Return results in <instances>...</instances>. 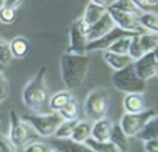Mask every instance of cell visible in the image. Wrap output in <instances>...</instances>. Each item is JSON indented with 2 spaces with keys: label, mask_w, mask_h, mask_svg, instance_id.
<instances>
[{
  "label": "cell",
  "mask_w": 158,
  "mask_h": 152,
  "mask_svg": "<svg viewBox=\"0 0 158 152\" xmlns=\"http://www.w3.org/2000/svg\"><path fill=\"white\" fill-rule=\"evenodd\" d=\"M47 67L42 65L22 89V101L35 114H46L49 101V90L46 85Z\"/></svg>",
  "instance_id": "1"
},
{
  "label": "cell",
  "mask_w": 158,
  "mask_h": 152,
  "mask_svg": "<svg viewBox=\"0 0 158 152\" xmlns=\"http://www.w3.org/2000/svg\"><path fill=\"white\" fill-rule=\"evenodd\" d=\"M89 62L90 61L86 53L74 54L65 52L60 56V75L68 90L75 89L81 85L89 68Z\"/></svg>",
  "instance_id": "2"
},
{
  "label": "cell",
  "mask_w": 158,
  "mask_h": 152,
  "mask_svg": "<svg viewBox=\"0 0 158 152\" xmlns=\"http://www.w3.org/2000/svg\"><path fill=\"white\" fill-rule=\"evenodd\" d=\"M111 82L117 90L125 94H143L147 85L146 82L136 74L132 63L123 69L115 70L111 77Z\"/></svg>",
  "instance_id": "3"
},
{
  "label": "cell",
  "mask_w": 158,
  "mask_h": 152,
  "mask_svg": "<svg viewBox=\"0 0 158 152\" xmlns=\"http://www.w3.org/2000/svg\"><path fill=\"white\" fill-rule=\"evenodd\" d=\"M110 105V93L106 88L93 89L84 100V112L89 120L104 119Z\"/></svg>",
  "instance_id": "4"
},
{
  "label": "cell",
  "mask_w": 158,
  "mask_h": 152,
  "mask_svg": "<svg viewBox=\"0 0 158 152\" xmlns=\"http://www.w3.org/2000/svg\"><path fill=\"white\" fill-rule=\"evenodd\" d=\"M25 122H27L33 131L41 137H51L54 135V131L63 121L58 112L51 114H25L21 117Z\"/></svg>",
  "instance_id": "5"
},
{
  "label": "cell",
  "mask_w": 158,
  "mask_h": 152,
  "mask_svg": "<svg viewBox=\"0 0 158 152\" xmlns=\"http://www.w3.org/2000/svg\"><path fill=\"white\" fill-rule=\"evenodd\" d=\"M9 138L12 142V145L16 148H22L25 147L31 140H33L36 136H38L33 129L25 122L19 114L15 110H10L9 111Z\"/></svg>",
  "instance_id": "6"
},
{
  "label": "cell",
  "mask_w": 158,
  "mask_h": 152,
  "mask_svg": "<svg viewBox=\"0 0 158 152\" xmlns=\"http://www.w3.org/2000/svg\"><path fill=\"white\" fill-rule=\"evenodd\" d=\"M158 112L153 109H146L142 112H137V114H127L125 112L121 116L120 120V126L122 129V131L130 137V136H136L142 127L144 126V124L154 115H157Z\"/></svg>",
  "instance_id": "7"
},
{
  "label": "cell",
  "mask_w": 158,
  "mask_h": 152,
  "mask_svg": "<svg viewBox=\"0 0 158 152\" xmlns=\"http://www.w3.org/2000/svg\"><path fill=\"white\" fill-rule=\"evenodd\" d=\"M106 11L109 12L111 19L114 20L116 27H118V28H121L123 31H127V32L137 33V35L143 33L144 28L141 26L137 16H135L132 14H128V12H123V11H118V10L111 9L109 6L106 7Z\"/></svg>",
  "instance_id": "8"
},
{
  "label": "cell",
  "mask_w": 158,
  "mask_h": 152,
  "mask_svg": "<svg viewBox=\"0 0 158 152\" xmlns=\"http://www.w3.org/2000/svg\"><path fill=\"white\" fill-rule=\"evenodd\" d=\"M137 33H132V32H127L123 31L118 27H115L114 30H111L110 32H107L106 35H104L102 37L90 41L86 44V52H94V51H107L110 48V46L112 43H115L118 38L121 37H127V36H135Z\"/></svg>",
  "instance_id": "9"
},
{
  "label": "cell",
  "mask_w": 158,
  "mask_h": 152,
  "mask_svg": "<svg viewBox=\"0 0 158 152\" xmlns=\"http://www.w3.org/2000/svg\"><path fill=\"white\" fill-rule=\"evenodd\" d=\"M136 74L144 82L157 75V64L153 52L144 53L139 59L132 62Z\"/></svg>",
  "instance_id": "10"
},
{
  "label": "cell",
  "mask_w": 158,
  "mask_h": 152,
  "mask_svg": "<svg viewBox=\"0 0 158 152\" xmlns=\"http://www.w3.org/2000/svg\"><path fill=\"white\" fill-rule=\"evenodd\" d=\"M86 44H88V37L86 33L83 32L77 20L70 25L69 28V47L68 53L74 54H85L86 53Z\"/></svg>",
  "instance_id": "11"
},
{
  "label": "cell",
  "mask_w": 158,
  "mask_h": 152,
  "mask_svg": "<svg viewBox=\"0 0 158 152\" xmlns=\"http://www.w3.org/2000/svg\"><path fill=\"white\" fill-rule=\"evenodd\" d=\"M116 27L114 20L111 19V16L109 15V12L106 11L105 15L98 21L95 22L93 26H90V30L88 32V42L98 40L100 37H102L104 35H106L107 32H110L111 30H114Z\"/></svg>",
  "instance_id": "12"
},
{
  "label": "cell",
  "mask_w": 158,
  "mask_h": 152,
  "mask_svg": "<svg viewBox=\"0 0 158 152\" xmlns=\"http://www.w3.org/2000/svg\"><path fill=\"white\" fill-rule=\"evenodd\" d=\"M112 125L114 124L106 117L94 121L91 124V138L100 141V142L109 141L111 130H112Z\"/></svg>",
  "instance_id": "13"
},
{
  "label": "cell",
  "mask_w": 158,
  "mask_h": 152,
  "mask_svg": "<svg viewBox=\"0 0 158 152\" xmlns=\"http://www.w3.org/2000/svg\"><path fill=\"white\" fill-rule=\"evenodd\" d=\"M125 112L137 114L146 110V101L143 94H126L122 101Z\"/></svg>",
  "instance_id": "14"
},
{
  "label": "cell",
  "mask_w": 158,
  "mask_h": 152,
  "mask_svg": "<svg viewBox=\"0 0 158 152\" xmlns=\"http://www.w3.org/2000/svg\"><path fill=\"white\" fill-rule=\"evenodd\" d=\"M109 141L117 148L118 152H128V148H130L128 136L122 131V129L118 124L112 125V130H111Z\"/></svg>",
  "instance_id": "15"
},
{
  "label": "cell",
  "mask_w": 158,
  "mask_h": 152,
  "mask_svg": "<svg viewBox=\"0 0 158 152\" xmlns=\"http://www.w3.org/2000/svg\"><path fill=\"white\" fill-rule=\"evenodd\" d=\"M52 146L56 150H59L62 152H94L90 150L85 143L74 142L70 138L68 140H52Z\"/></svg>",
  "instance_id": "16"
},
{
  "label": "cell",
  "mask_w": 158,
  "mask_h": 152,
  "mask_svg": "<svg viewBox=\"0 0 158 152\" xmlns=\"http://www.w3.org/2000/svg\"><path fill=\"white\" fill-rule=\"evenodd\" d=\"M135 137H137L142 142L148 140H158V114L152 116Z\"/></svg>",
  "instance_id": "17"
},
{
  "label": "cell",
  "mask_w": 158,
  "mask_h": 152,
  "mask_svg": "<svg viewBox=\"0 0 158 152\" xmlns=\"http://www.w3.org/2000/svg\"><path fill=\"white\" fill-rule=\"evenodd\" d=\"M104 59L115 70L123 69L125 67H127L133 62L128 54H118V53H112L110 51L104 52Z\"/></svg>",
  "instance_id": "18"
},
{
  "label": "cell",
  "mask_w": 158,
  "mask_h": 152,
  "mask_svg": "<svg viewBox=\"0 0 158 152\" xmlns=\"http://www.w3.org/2000/svg\"><path fill=\"white\" fill-rule=\"evenodd\" d=\"M9 44L12 58H25L30 52V42L26 37L22 36L14 37L9 42Z\"/></svg>",
  "instance_id": "19"
},
{
  "label": "cell",
  "mask_w": 158,
  "mask_h": 152,
  "mask_svg": "<svg viewBox=\"0 0 158 152\" xmlns=\"http://www.w3.org/2000/svg\"><path fill=\"white\" fill-rule=\"evenodd\" d=\"M105 12H106V7L105 6H100V5L89 2L86 5V7H85L83 19L85 20V22L89 26H93L95 22H98L105 15Z\"/></svg>",
  "instance_id": "20"
},
{
  "label": "cell",
  "mask_w": 158,
  "mask_h": 152,
  "mask_svg": "<svg viewBox=\"0 0 158 152\" xmlns=\"http://www.w3.org/2000/svg\"><path fill=\"white\" fill-rule=\"evenodd\" d=\"M91 137V124L89 121H79L77 122L74 131L72 133L70 140L74 142H79V143H84L88 138Z\"/></svg>",
  "instance_id": "21"
},
{
  "label": "cell",
  "mask_w": 158,
  "mask_h": 152,
  "mask_svg": "<svg viewBox=\"0 0 158 152\" xmlns=\"http://www.w3.org/2000/svg\"><path fill=\"white\" fill-rule=\"evenodd\" d=\"M70 99H72V94H70L69 90H60V91L54 93L49 98V101H48L49 110H52L53 112L60 111L68 104V101Z\"/></svg>",
  "instance_id": "22"
},
{
  "label": "cell",
  "mask_w": 158,
  "mask_h": 152,
  "mask_svg": "<svg viewBox=\"0 0 158 152\" xmlns=\"http://www.w3.org/2000/svg\"><path fill=\"white\" fill-rule=\"evenodd\" d=\"M109 7L111 9H115V10H118V11H123V12H128V14H132L137 17H139L144 11H142L138 6H136L133 4L132 0H114Z\"/></svg>",
  "instance_id": "23"
},
{
  "label": "cell",
  "mask_w": 158,
  "mask_h": 152,
  "mask_svg": "<svg viewBox=\"0 0 158 152\" xmlns=\"http://www.w3.org/2000/svg\"><path fill=\"white\" fill-rule=\"evenodd\" d=\"M78 120H63L57 130L54 131V138L57 140H68L72 137V133L74 131V127L77 125Z\"/></svg>",
  "instance_id": "24"
},
{
  "label": "cell",
  "mask_w": 158,
  "mask_h": 152,
  "mask_svg": "<svg viewBox=\"0 0 158 152\" xmlns=\"http://www.w3.org/2000/svg\"><path fill=\"white\" fill-rule=\"evenodd\" d=\"M58 114L60 115V117L63 120H78V116H79L78 100L72 96V99L68 101V104L60 111H58Z\"/></svg>",
  "instance_id": "25"
},
{
  "label": "cell",
  "mask_w": 158,
  "mask_h": 152,
  "mask_svg": "<svg viewBox=\"0 0 158 152\" xmlns=\"http://www.w3.org/2000/svg\"><path fill=\"white\" fill-rule=\"evenodd\" d=\"M138 21L144 30H149L152 32L158 33V14L146 11L138 17Z\"/></svg>",
  "instance_id": "26"
},
{
  "label": "cell",
  "mask_w": 158,
  "mask_h": 152,
  "mask_svg": "<svg viewBox=\"0 0 158 152\" xmlns=\"http://www.w3.org/2000/svg\"><path fill=\"white\" fill-rule=\"evenodd\" d=\"M90 150H93L94 152H118L117 148L110 142V141H106V142H100V141H96L94 138H88L85 142H84Z\"/></svg>",
  "instance_id": "27"
},
{
  "label": "cell",
  "mask_w": 158,
  "mask_h": 152,
  "mask_svg": "<svg viewBox=\"0 0 158 152\" xmlns=\"http://www.w3.org/2000/svg\"><path fill=\"white\" fill-rule=\"evenodd\" d=\"M131 40H132V36L121 37V38H118L115 43H112L107 51H110V52H112V53H118V54H128Z\"/></svg>",
  "instance_id": "28"
},
{
  "label": "cell",
  "mask_w": 158,
  "mask_h": 152,
  "mask_svg": "<svg viewBox=\"0 0 158 152\" xmlns=\"http://www.w3.org/2000/svg\"><path fill=\"white\" fill-rule=\"evenodd\" d=\"M138 38H139V43H141V47L144 53L152 52L156 48V46L158 44V37L152 33H141L138 36Z\"/></svg>",
  "instance_id": "29"
},
{
  "label": "cell",
  "mask_w": 158,
  "mask_h": 152,
  "mask_svg": "<svg viewBox=\"0 0 158 152\" xmlns=\"http://www.w3.org/2000/svg\"><path fill=\"white\" fill-rule=\"evenodd\" d=\"M139 35H135L132 36V40H131V44H130V49H128V56L131 57L132 61H137L139 59L144 52L141 47V43H139V38H138Z\"/></svg>",
  "instance_id": "30"
},
{
  "label": "cell",
  "mask_w": 158,
  "mask_h": 152,
  "mask_svg": "<svg viewBox=\"0 0 158 152\" xmlns=\"http://www.w3.org/2000/svg\"><path fill=\"white\" fill-rule=\"evenodd\" d=\"M12 59V54L10 51V44L6 40L0 36V62L6 67Z\"/></svg>",
  "instance_id": "31"
},
{
  "label": "cell",
  "mask_w": 158,
  "mask_h": 152,
  "mask_svg": "<svg viewBox=\"0 0 158 152\" xmlns=\"http://www.w3.org/2000/svg\"><path fill=\"white\" fill-rule=\"evenodd\" d=\"M52 148L41 141H32L28 142L25 147L21 148V152H49Z\"/></svg>",
  "instance_id": "32"
},
{
  "label": "cell",
  "mask_w": 158,
  "mask_h": 152,
  "mask_svg": "<svg viewBox=\"0 0 158 152\" xmlns=\"http://www.w3.org/2000/svg\"><path fill=\"white\" fill-rule=\"evenodd\" d=\"M16 17V10L9 6H1L0 7V21L5 25L12 23Z\"/></svg>",
  "instance_id": "33"
},
{
  "label": "cell",
  "mask_w": 158,
  "mask_h": 152,
  "mask_svg": "<svg viewBox=\"0 0 158 152\" xmlns=\"http://www.w3.org/2000/svg\"><path fill=\"white\" fill-rule=\"evenodd\" d=\"M10 94V85L4 73H0V104H2Z\"/></svg>",
  "instance_id": "34"
},
{
  "label": "cell",
  "mask_w": 158,
  "mask_h": 152,
  "mask_svg": "<svg viewBox=\"0 0 158 152\" xmlns=\"http://www.w3.org/2000/svg\"><path fill=\"white\" fill-rule=\"evenodd\" d=\"M0 152H17V148L2 132H0Z\"/></svg>",
  "instance_id": "35"
},
{
  "label": "cell",
  "mask_w": 158,
  "mask_h": 152,
  "mask_svg": "<svg viewBox=\"0 0 158 152\" xmlns=\"http://www.w3.org/2000/svg\"><path fill=\"white\" fill-rule=\"evenodd\" d=\"M143 148L146 152H158V140H148L143 142Z\"/></svg>",
  "instance_id": "36"
},
{
  "label": "cell",
  "mask_w": 158,
  "mask_h": 152,
  "mask_svg": "<svg viewBox=\"0 0 158 152\" xmlns=\"http://www.w3.org/2000/svg\"><path fill=\"white\" fill-rule=\"evenodd\" d=\"M22 1L23 0H5V4L4 5L5 6H9V7H12V9L16 10V7H19Z\"/></svg>",
  "instance_id": "37"
},
{
  "label": "cell",
  "mask_w": 158,
  "mask_h": 152,
  "mask_svg": "<svg viewBox=\"0 0 158 152\" xmlns=\"http://www.w3.org/2000/svg\"><path fill=\"white\" fill-rule=\"evenodd\" d=\"M132 1H133V4H135L136 6H138L142 11L146 10V7H148V4H147L146 0H132Z\"/></svg>",
  "instance_id": "38"
},
{
  "label": "cell",
  "mask_w": 158,
  "mask_h": 152,
  "mask_svg": "<svg viewBox=\"0 0 158 152\" xmlns=\"http://www.w3.org/2000/svg\"><path fill=\"white\" fill-rule=\"evenodd\" d=\"M152 52L154 54V59H156V64H157V75H158V44L156 46V48Z\"/></svg>",
  "instance_id": "39"
},
{
  "label": "cell",
  "mask_w": 158,
  "mask_h": 152,
  "mask_svg": "<svg viewBox=\"0 0 158 152\" xmlns=\"http://www.w3.org/2000/svg\"><path fill=\"white\" fill-rule=\"evenodd\" d=\"M106 1H107V0H91L93 4L100 5V6H105V5H106Z\"/></svg>",
  "instance_id": "40"
},
{
  "label": "cell",
  "mask_w": 158,
  "mask_h": 152,
  "mask_svg": "<svg viewBox=\"0 0 158 152\" xmlns=\"http://www.w3.org/2000/svg\"><path fill=\"white\" fill-rule=\"evenodd\" d=\"M148 6H153V5H157L158 4V0H146Z\"/></svg>",
  "instance_id": "41"
},
{
  "label": "cell",
  "mask_w": 158,
  "mask_h": 152,
  "mask_svg": "<svg viewBox=\"0 0 158 152\" xmlns=\"http://www.w3.org/2000/svg\"><path fill=\"white\" fill-rule=\"evenodd\" d=\"M4 69H5V65L0 62V73H4Z\"/></svg>",
  "instance_id": "42"
},
{
  "label": "cell",
  "mask_w": 158,
  "mask_h": 152,
  "mask_svg": "<svg viewBox=\"0 0 158 152\" xmlns=\"http://www.w3.org/2000/svg\"><path fill=\"white\" fill-rule=\"evenodd\" d=\"M49 152H62V151H59V150H56V148H52Z\"/></svg>",
  "instance_id": "43"
},
{
  "label": "cell",
  "mask_w": 158,
  "mask_h": 152,
  "mask_svg": "<svg viewBox=\"0 0 158 152\" xmlns=\"http://www.w3.org/2000/svg\"><path fill=\"white\" fill-rule=\"evenodd\" d=\"M4 4H5V0H0V7L4 6Z\"/></svg>",
  "instance_id": "44"
}]
</instances>
